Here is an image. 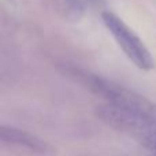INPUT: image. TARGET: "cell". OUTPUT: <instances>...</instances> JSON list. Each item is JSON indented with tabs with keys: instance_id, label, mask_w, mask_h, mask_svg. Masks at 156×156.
Listing matches in <instances>:
<instances>
[{
	"instance_id": "obj_1",
	"label": "cell",
	"mask_w": 156,
	"mask_h": 156,
	"mask_svg": "<svg viewBox=\"0 0 156 156\" xmlns=\"http://www.w3.org/2000/svg\"><path fill=\"white\" fill-rule=\"evenodd\" d=\"M71 74L89 90L103 97L105 103H110V104L123 108L126 111L136 112L138 115L156 121V104L143 94H138L137 92L130 90L125 86L118 85V83L108 81L100 76H96V74H90L88 71L74 69L71 70Z\"/></svg>"
},
{
	"instance_id": "obj_2",
	"label": "cell",
	"mask_w": 156,
	"mask_h": 156,
	"mask_svg": "<svg viewBox=\"0 0 156 156\" xmlns=\"http://www.w3.org/2000/svg\"><path fill=\"white\" fill-rule=\"evenodd\" d=\"M101 19L119 48L136 67L144 71H149L155 67V60L149 49L123 19L111 11L101 12Z\"/></svg>"
},
{
	"instance_id": "obj_3",
	"label": "cell",
	"mask_w": 156,
	"mask_h": 156,
	"mask_svg": "<svg viewBox=\"0 0 156 156\" xmlns=\"http://www.w3.org/2000/svg\"><path fill=\"white\" fill-rule=\"evenodd\" d=\"M0 140L3 143L25 147L30 151L40 152V154H44V152L48 151V144L44 140H41L40 137H37V136L32 134L29 132L16 129V127L2 126L0 127Z\"/></svg>"
},
{
	"instance_id": "obj_4",
	"label": "cell",
	"mask_w": 156,
	"mask_h": 156,
	"mask_svg": "<svg viewBox=\"0 0 156 156\" xmlns=\"http://www.w3.org/2000/svg\"><path fill=\"white\" fill-rule=\"evenodd\" d=\"M65 3L69 14L74 18H80L96 3V0H65Z\"/></svg>"
}]
</instances>
